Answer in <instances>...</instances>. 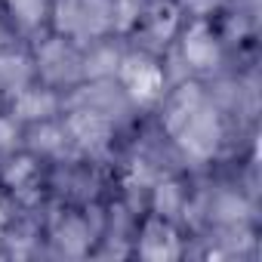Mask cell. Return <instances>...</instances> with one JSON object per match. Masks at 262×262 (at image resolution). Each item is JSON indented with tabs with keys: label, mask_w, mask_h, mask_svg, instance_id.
Masks as SVG:
<instances>
[{
	"label": "cell",
	"mask_w": 262,
	"mask_h": 262,
	"mask_svg": "<svg viewBox=\"0 0 262 262\" xmlns=\"http://www.w3.org/2000/svg\"><path fill=\"white\" fill-rule=\"evenodd\" d=\"M185 59H188L194 68H210V65H216L219 50H216L213 34H210L207 25H194V28L188 31V37H185Z\"/></svg>",
	"instance_id": "cell-4"
},
{
	"label": "cell",
	"mask_w": 262,
	"mask_h": 262,
	"mask_svg": "<svg viewBox=\"0 0 262 262\" xmlns=\"http://www.w3.org/2000/svg\"><path fill=\"white\" fill-rule=\"evenodd\" d=\"M176 136L182 139V145L191 151V155H210L219 142V123L210 111H204L201 105L179 123Z\"/></svg>",
	"instance_id": "cell-2"
},
{
	"label": "cell",
	"mask_w": 262,
	"mask_h": 262,
	"mask_svg": "<svg viewBox=\"0 0 262 262\" xmlns=\"http://www.w3.org/2000/svg\"><path fill=\"white\" fill-rule=\"evenodd\" d=\"M7 136H10V123L0 120V145H7Z\"/></svg>",
	"instance_id": "cell-9"
},
{
	"label": "cell",
	"mask_w": 262,
	"mask_h": 262,
	"mask_svg": "<svg viewBox=\"0 0 262 262\" xmlns=\"http://www.w3.org/2000/svg\"><path fill=\"white\" fill-rule=\"evenodd\" d=\"M176 253H179L176 231L167 222H148L145 237H142V256H148V259H173Z\"/></svg>",
	"instance_id": "cell-3"
},
{
	"label": "cell",
	"mask_w": 262,
	"mask_h": 262,
	"mask_svg": "<svg viewBox=\"0 0 262 262\" xmlns=\"http://www.w3.org/2000/svg\"><path fill=\"white\" fill-rule=\"evenodd\" d=\"M148 28H151L155 40H167L176 28V10L170 4H155L148 13Z\"/></svg>",
	"instance_id": "cell-5"
},
{
	"label": "cell",
	"mask_w": 262,
	"mask_h": 262,
	"mask_svg": "<svg viewBox=\"0 0 262 262\" xmlns=\"http://www.w3.org/2000/svg\"><path fill=\"white\" fill-rule=\"evenodd\" d=\"M13 7V13L25 22V25H34L40 16H43V0H7Z\"/></svg>",
	"instance_id": "cell-8"
},
{
	"label": "cell",
	"mask_w": 262,
	"mask_h": 262,
	"mask_svg": "<svg viewBox=\"0 0 262 262\" xmlns=\"http://www.w3.org/2000/svg\"><path fill=\"white\" fill-rule=\"evenodd\" d=\"M71 129L77 133L80 142H99V139H105L108 126L96 114H77V117H71Z\"/></svg>",
	"instance_id": "cell-6"
},
{
	"label": "cell",
	"mask_w": 262,
	"mask_h": 262,
	"mask_svg": "<svg viewBox=\"0 0 262 262\" xmlns=\"http://www.w3.org/2000/svg\"><path fill=\"white\" fill-rule=\"evenodd\" d=\"M120 80L126 83L129 96L136 102H155L161 96V90H164L161 68L145 56H126L120 62Z\"/></svg>",
	"instance_id": "cell-1"
},
{
	"label": "cell",
	"mask_w": 262,
	"mask_h": 262,
	"mask_svg": "<svg viewBox=\"0 0 262 262\" xmlns=\"http://www.w3.org/2000/svg\"><path fill=\"white\" fill-rule=\"evenodd\" d=\"M53 96H37V93H25L19 99V114L22 117H47L53 111Z\"/></svg>",
	"instance_id": "cell-7"
},
{
	"label": "cell",
	"mask_w": 262,
	"mask_h": 262,
	"mask_svg": "<svg viewBox=\"0 0 262 262\" xmlns=\"http://www.w3.org/2000/svg\"><path fill=\"white\" fill-rule=\"evenodd\" d=\"M0 225H4V216H0Z\"/></svg>",
	"instance_id": "cell-10"
}]
</instances>
